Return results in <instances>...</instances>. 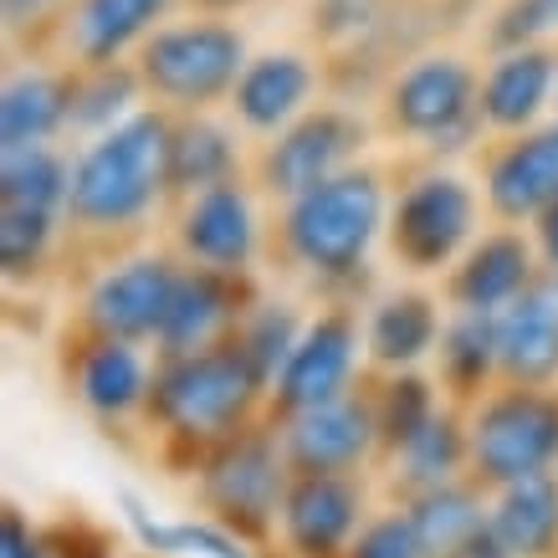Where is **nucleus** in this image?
<instances>
[{
  "mask_svg": "<svg viewBox=\"0 0 558 558\" xmlns=\"http://www.w3.org/2000/svg\"><path fill=\"white\" fill-rule=\"evenodd\" d=\"M170 134L174 119L138 108L113 134L77 144L68 195V252H93L98 262L134 252L149 220L170 210Z\"/></svg>",
  "mask_w": 558,
  "mask_h": 558,
  "instance_id": "1",
  "label": "nucleus"
},
{
  "mask_svg": "<svg viewBox=\"0 0 558 558\" xmlns=\"http://www.w3.org/2000/svg\"><path fill=\"white\" fill-rule=\"evenodd\" d=\"M389 201H395L389 174L364 159L354 170L333 174L328 185L277 205L271 256L292 277L313 282L328 303H354L364 277H369L374 241L389 226Z\"/></svg>",
  "mask_w": 558,
  "mask_h": 558,
  "instance_id": "2",
  "label": "nucleus"
},
{
  "mask_svg": "<svg viewBox=\"0 0 558 558\" xmlns=\"http://www.w3.org/2000/svg\"><path fill=\"white\" fill-rule=\"evenodd\" d=\"M267 374L231 339L220 349H205V354L154 359L149 410H144L138 430H149L154 451L174 476H190L220 440L267 421Z\"/></svg>",
  "mask_w": 558,
  "mask_h": 558,
  "instance_id": "3",
  "label": "nucleus"
},
{
  "mask_svg": "<svg viewBox=\"0 0 558 558\" xmlns=\"http://www.w3.org/2000/svg\"><path fill=\"white\" fill-rule=\"evenodd\" d=\"M246 62H252V51H246L236 21L201 16V11H190L185 21H165L134 51L144 98L170 119H201V113L226 108Z\"/></svg>",
  "mask_w": 558,
  "mask_h": 558,
  "instance_id": "4",
  "label": "nucleus"
},
{
  "mask_svg": "<svg viewBox=\"0 0 558 558\" xmlns=\"http://www.w3.org/2000/svg\"><path fill=\"white\" fill-rule=\"evenodd\" d=\"M379 134L421 144L430 159L482 149V72L457 51H415L379 87Z\"/></svg>",
  "mask_w": 558,
  "mask_h": 558,
  "instance_id": "5",
  "label": "nucleus"
},
{
  "mask_svg": "<svg viewBox=\"0 0 558 558\" xmlns=\"http://www.w3.org/2000/svg\"><path fill=\"white\" fill-rule=\"evenodd\" d=\"M190 487H195V502L205 518H216L220 527L241 533L267 554L277 543V518H282V502L292 487V466L277 421L267 415V421L246 425L241 436L220 440L190 472Z\"/></svg>",
  "mask_w": 558,
  "mask_h": 558,
  "instance_id": "6",
  "label": "nucleus"
},
{
  "mask_svg": "<svg viewBox=\"0 0 558 558\" xmlns=\"http://www.w3.org/2000/svg\"><path fill=\"white\" fill-rule=\"evenodd\" d=\"M482 216H487L482 190L466 174L430 165L395 185L385 246L415 277H446L466 256V246L482 236Z\"/></svg>",
  "mask_w": 558,
  "mask_h": 558,
  "instance_id": "7",
  "label": "nucleus"
},
{
  "mask_svg": "<svg viewBox=\"0 0 558 558\" xmlns=\"http://www.w3.org/2000/svg\"><path fill=\"white\" fill-rule=\"evenodd\" d=\"M466 457L482 492L558 472V385H497L466 410Z\"/></svg>",
  "mask_w": 558,
  "mask_h": 558,
  "instance_id": "8",
  "label": "nucleus"
},
{
  "mask_svg": "<svg viewBox=\"0 0 558 558\" xmlns=\"http://www.w3.org/2000/svg\"><path fill=\"white\" fill-rule=\"evenodd\" d=\"M379 134V123H369L349 102H318L303 119L282 129L277 138L256 144L252 154V185L262 201L288 205L307 190L328 185L333 174L364 165L369 138Z\"/></svg>",
  "mask_w": 558,
  "mask_h": 558,
  "instance_id": "9",
  "label": "nucleus"
},
{
  "mask_svg": "<svg viewBox=\"0 0 558 558\" xmlns=\"http://www.w3.org/2000/svg\"><path fill=\"white\" fill-rule=\"evenodd\" d=\"M180 271H185V262L170 246H134L123 256H108L87 277L72 328L154 349L159 328H165V313L174 303V288H180Z\"/></svg>",
  "mask_w": 558,
  "mask_h": 558,
  "instance_id": "10",
  "label": "nucleus"
},
{
  "mask_svg": "<svg viewBox=\"0 0 558 558\" xmlns=\"http://www.w3.org/2000/svg\"><path fill=\"white\" fill-rule=\"evenodd\" d=\"M369 379V364H364V318H359L354 303H323L313 318H307L303 339L288 354L282 374L271 379V400L267 415L271 421H292V415H307L318 405H333L349 389H359Z\"/></svg>",
  "mask_w": 558,
  "mask_h": 558,
  "instance_id": "11",
  "label": "nucleus"
},
{
  "mask_svg": "<svg viewBox=\"0 0 558 558\" xmlns=\"http://www.w3.org/2000/svg\"><path fill=\"white\" fill-rule=\"evenodd\" d=\"M170 252L185 267L252 277L256 262L271 252V226L262 220V195L252 174L170 205Z\"/></svg>",
  "mask_w": 558,
  "mask_h": 558,
  "instance_id": "12",
  "label": "nucleus"
},
{
  "mask_svg": "<svg viewBox=\"0 0 558 558\" xmlns=\"http://www.w3.org/2000/svg\"><path fill=\"white\" fill-rule=\"evenodd\" d=\"M62 385L87 421L108 425V430L144 425L154 389V349L72 328L68 349H62Z\"/></svg>",
  "mask_w": 558,
  "mask_h": 558,
  "instance_id": "13",
  "label": "nucleus"
},
{
  "mask_svg": "<svg viewBox=\"0 0 558 558\" xmlns=\"http://www.w3.org/2000/svg\"><path fill=\"white\" fill-rule=\"evenodd\" d=\"M476 180H482V201L497 226L533 231L558 205V119L527 134L487 138L476 149Z\"/></svg>",
  "mask_w": 558,
  "mask_h": 558,
  "instance_id": "14",
  "label": "nucleus"
},
{
  "mask_svg": "<svg viewBox=\"0 0 558 558\" xmlns=\"http://www.w3.org/2000/svg\"><path fill=\"white\" fill-rule=\"evenodd\" d=\"M277 430H282L292 476H369L379 472V457H385L369 379L349 389L343 400H333V405L277 421Z\"/></svg>",
  "mask_w": 558,
  "mask_h": 558,
  "instance_id": "15",
  "label": "nucleus"
},
{
  "mask_svg": "<svg viewBox=\"0 0 558 558\" xmlns=\"http://www.w3.org/2000/svg\"><path fill=\"white\" fill-rule=\"evenodd\" d=\"M369 518V476H292L271 548L277 558H343Z\"/></svg>",
  "mask_w": 558,
  "mask_h": 558,
  "instance_id": "16",
  "label": "nucleus"
},
{
  "mask_svg": "<svg viewBox=\"0 0 558 558\" xmlns=\"http://www.w3.org/2000/svg\"><path fill=\"white\" fill-rule=\"evenodd\" d=\"M256 303H262L256 277L185 267L170 313H165V328L154 339V359H185V354H205V349L231 343Z\"/></svg>",
  "mask_w": 558,
  "mask_h": 558,
  "instance_id": "17",
  "label": "nucleus"
},
{
  "mask_svg": "<svg viewBox=\"0 0 558 558\" xmlns=\"http://www.w3.org/2000/svg\"><path fill=\"white\" fill-rule=\"evenodd\" d=\"M543 271V256L533 246V231L523 226H492L466 246L457 267L440 277V303L451 313H482V318H497L508 313L533 277Z\"/></svg>",
  "mask_w": 558,
  "mask_h": 558,
  "instance_id": "18",
  "label": "nucleus"
},
{
  "mask_svg": "<svg viewBox=\"0 0 558 558\" xmlns=\"http://www.w3.org/2000/svg\"><path fill=\"white\" fill-rule=\"evenodd\" d=\"M323 68L307 51H256L241 72L236 93L226 102V113L246 138H277L282 129L303 119L307 108H318Z\"/></svg>",
  "mask_w": 558,
  "mask_h": 558,
  "instance_id": "19",
  "label": "nucleus"
},
{
  "mask_svg": "<svg viewBox=\"0 0 558 558\" xmlns=\"http://www.w3.org/2000/svg\"><path fill=\"white\" fill-rule=\"evenodd\" d=\"M180 0H72L68 21L57 32V51L68 68H113L134 62Z\"/></svg>",
  "mask_w": 558,
  "mask_h": 558,
  "instance_id": "20",
  "label": "nucleus"
},
{
  "mask_svg": "<svg viewBox=\"0 0 558 558\" xmlns=\"http://www.w3.org/2000/svg\"><path fill=\"white\" fill-rule=\"evenodd\" d=\"M558 102V47H512L492 51L482 68V123L487 138L527 134L548 123Z\"/></svg>",
  "mask_w": 558,
  "mask_h": 558,
  "instance_id": "21",
  "label": "nucleus"
},
{
  "mask_svg": "<svg viewBox=\"0 0 558 558\" xmlns=\"http://www.w3.org/2000/svg\"><path fill=\"white\" fill-rule=\"evenodd\" d=\"M451 307L425 288L379 292L364 313V364L369 374H405L436 359Z\"/></svg>",
  "mask_w": 558,
  "mask_h": 558,
  "instance_id": "22",
  "label": "nucleus"
},
{
  "mask_svg": "<svg viewBox=\"0 0 558 558\" xmlns=\"http://www.w3.org/2000/svg\"><path fill=\"white\" fill-rule=\"evenodd\" d=\"M72 123V68L68 62H26L11 68L0 87V154L47 149L68 138Z\"/></svg>",
  "mask_w": 558,
  "mask_h": 558,
  "instance_id": "23",
  "label": "nucleus"
},
{
  "mask_svg": "<svg viewBox=\"0 0 558 558\" xmlns=\"http://www.w3.org/2000/svg\"><path fill=\"white\" fill-rule=\"evenodd\" d=\"M502 385H558V271L543 267L533 288L497 313Z\"/></svg>",
  "mask_w": 558,
  "mask_h": 558,
  "instance_id": "24",
  "label": "nucleus"
},
{
  "mask_svg": "<svg viewBox=\"0 0 558 558\" xmlns=\"http://www.w3.org/2000/svg\"><path fill=\"white\" fill-rule=\"evenodd\" d=\"M389 502H410L421 492L451 487L461 476H472V457H466V410L446 405L421 436H410L395 457L379 461Z\"/></svg>",
  "mask_w": 558,
  "mask_h": 558,
  "instance_id": "25",
  "label": "nucleus"
},
{
  "mask_svg": "<svg viewBox=\"0 0 558 558\" xmlns=\"http://www.w3.org/2000/svg\"><path fill=\"white\" fill-rule=\"evenodd\" d=\"M246 174H252V159L241 149V129L231 119H216V113L174 119V134H170V201L174 205L201 195V190L246 180Z\"/></svg>",
  "mask_w": 558,
  "mask_h": 558,
  "instance_id": "26",
  "label": "nucleus"
},
{
  "mask_svg": "<svg viewBox=\"0 0 558 558\" xmlns=\"http://www.w3.org/2000/svg\"><path fill=\"white\" fill-rule=\"evenodd\" d=\"M436 385L451 405L472 410L487 389L502 385V354H497V318L482 313H451L436 349Z\"/></svg>",
  "mask_w": 558,
  "mask_h": 558,
  "instance_id": "27",
  "label": "nucleus"
},
{
  "mask_svg": "<svg viewBox=\"0 0 558 558\" xmlns=\"http://www.w3.org/2000/svg\"><path fill=\"white\" fill-rule=\"evenodd\" d=\"M487 518L508 558H558V472L492 492Z\"/></svg>",
  "mask_w": 558,
  "mask_h": 558,
  "instance_id": "28",
  "label": "nucleus"
},
{
  "mask_svg": "<svg viewBox=\"0 0 558 558\" xmlns=\"http://www.w3.org/2000/svg\"><path fill=\"white\" fill-rule=\"evenodd\" d=\"M395 508H405L425 558H457L472 543L476 527H487V492L476 487L472 476H461L451 487L421 492V497L395 502Z\"/></svg>",
  "mask_w": 558,
  "mask_h": 558,
  "instance_id": "29",
  "label": "nucleus"
},
{
  "mask_svg": "<svg viewBox=\"0 0 558 558\" xmlns=\"http://www.w3.org/2000/svg\"><path fill=\"white\" fill-rule=\"evenodd\" d=\"M138 108H149L144 83H138L134 62H113V68H72V123L68 138L93 144V138L113 134L129 123Z\"/></svg>",
  "mask_w": 558,
  "mask_h": 558,
  "instance_id": "30",
  "label": "nucleus"
},
{
  "mask_svg": "<svg viewBox=\"0 0 558 558\" xmlns=\"http://www.w3.org/2000/svg\"><path fill=\"white\" fill-rule=\"evenodd\" d=\"M369 395H374V421H379V446H385V457H395L410 436H421L425 425L451 405V400L440 395L436 374H425V369L369 374Z\"/></svg>",
  "mask_w": 558,
  "mask_h": 558,
  "instance_id": "31",
  "label": "nucleus"
},
{
  "mask_svg": "<svg viewBox=\"0 0 558 558\" xmlns=\"http://www.w3.org/2000/svg\"><path fill=\"white\" fill-rule=\"evenodd\" d=\"M62 252H68V220L62 216L0 205V267H5L11 288H36Z\"/></svg>",
  "mask_w": 558,
  "mask_h": 558,
  "instance_id": "32",
  "label": "nucleus"
},
{
  "mask_svg": "<svg viewBox=\"0 0 558 558\" xmlns=\"http://www.w3.org/2000/svg\"><path fill=\"white\" fill-rule=\"evenodd\" d=\"M68 195H72V154L62 144L0 154V205L47 210V216L68 220Z\"/></svg>",
  "mask_w": 558,
  "mask_h": 558,
  "instance_id": "33",
  "label": "nucleus"
},
{
  "mask_svg": "<svg viewBox=\"0 0 558 558\" xmlns=\"http://www.w3.org/2000/svg\"><path fill=\"white\" fill-rule=\"evenodd\" d=\"M303 328H307V318L292 303H271V298H262V303L246 313V323L236 328V343H241V354L252 359L271 385V379L282 374V364H288V354L298 349Z\"/></svg>",
  "mask_w": 558,
  "mask_h": 558,
  "instance_id": "34",
  "label": "nucleus"
},
{
  "mask_svg": "<svg viewBox=\"0 0 558 558\" xmlns=\"http://www.w3.org/2000/svg\"><path fill=\"white\" fill-rule=\"evenodd\" d=\"M487 51L558 47V0H502L482 32Z\"/></svg>",
  "mask_w": 558,
  "mask_h": 558,
  "instance_id": "35",
  "label": "nucleus"
},
{
  "mask_svg": "<svg viewBox=\"0 0 558 558\" xmlns=\"http://www.w3.org/2000/svg\"><path fill=\"white\" fill-rule=\"evenodd\" d=\"M343 558H425V554H421V543H415V527H410L405 508L389 502V508H374V518L349 543Z\"/></svg>",
  "mask_w": 558,
  "mask_h": 558,
  "instance_id": "36",
  "label": "nucleus"
},
{
  "mask_svg": "<svg viewBox=\"0 0 558 558\" xmlns=\"http://www.w3.org/2000/svg\"><path fill=\"white\" fill-rule=\"evenodd\" d=\"M174 554H195V558H262V548H256V543H246L241 533H231V527H220L216 518L195 512V518H180V523H174Z\"/></svg>",
  "mask_w": 558,
  "mask_h": 558,
  "instance_id": "37",
  "label": "nucleus"
},
{
  "mask_svg": "<svg viewBox=\"0 0 558 558\" xmlns=\"http://www.w3.org/2000/svg\"><path fill=\"white\" fill-rule=\"evenodd\" d=\"M385 26V0H318L313 5V32L328 41H359Z\"/></svg>",
  "mask_w": 558,
  "mask_h": 558,
  "instance_id": "38",
  "label": "nucleus"
},
{
  "mask_svg": "<svg viewBox=\"0 0 558 558\" xmlns=\"http://www.w3.org/2000/svg\"><path fill=\"white\" fill-rule=\"evenodd\" d=\"M5 5V32L11 36H41V32H62V21H68V5L72 0H0Z\"/></svg>",
  "mask_w": 558,
  "mask_h": 558,
  "instance_id": "39",
  "label": "nucleus"
},
{
  "mask_svg": "<svg viewBox=\"0 0 558 558\" xmlns=\"http://www.w3.org/2000/svg\"><path fill=\"white\" fill-rule=\"evenodd\" d=\"M119 512H123V523H129V533L138 538V548H144V554H159V558L174 554V523H159V518L138 502L134 492H119Z\"/></svg>",
  "mask_w": 558,
  "mask_h": 558,
  "instance_id": "40",
  "label": "nucleus"
},
{
  "mask_svg": "<svg viewBox=\"0 0 558 558\" xmlns=\"http://www.w3.org/2000/svg\"><path fill=\"white\" fill-rule=\"evenodd\" d=\"M0 558H47V527H36L16 502L0 512Z\"/></svg>",
  "mask_w": 558,
  "mask_h": 558,
  "instance_id": "41",
  "label": "nucleus"
},
{
  "mask_svg": "<svg viewBox=\"0 0 558 558\" xmlns=\"http://www.w3.org/2000/svg\"><path fill=\"white\" fill-rule=\"evenodd\" d=\"M47 558H113V543L87 523L47 527Z\"/></svg>",
  "mask_w": 558,
  "mask_h": 558,
  "instance_id": "42",
  "label": "nucleus"
},
{
  "mask_svg": "<svg viewBox=\"0 0 558 558\" xmlns=\"http://www.w3.org/2000/svg\"><path fill=\"white\" fill-rule=\"evenodd\" d=\"M533 246H538V256H543V267L548 271H558V205L548 210V216L533 226Z\"/></svg>",
  "mask_w": 558,
  "mask_h": 558,
  "instance_id": "43",
  "label": "nucleus"
},
{
  "mask_svg": "<svg viewBox=\"0 0 558 558\" xmlns=\"http://www.w3.org/2000/svg\"><path fill=\"white\" fill-rule=\"evenodd\" d=\"M190 11H201V16H236V11H246L252 0H185Z\"/></svg>",
  "mask_w": 558,
  "mask_h": 558,
  "instance_id": "44",
  "label": "nucleus"
},
{
  "mask_svg": "<svg viewBox=\"0 0 558 558\" xmlns=\"http://www.w3.org/2000/svg\"><path fill=\"white\" fill-rule=\"evenodd\" d=\"M554 113H558V102H554Z\"/></svg>",
  "mask_w": 558,
  "mask_h": 558,
  "instance_id": "45",
  "label": "nucleus"
}]
</instances>
